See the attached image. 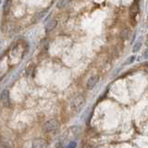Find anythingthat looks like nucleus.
Listing matches in <instances>:
<instances>
[{
    "mask_svg": "<svg viewBox=\"0 0 148 148\" xmlns=\"http://www.w3.org/2000/svg\"><path fill=\"white\" fill-rule=\"evenodd\" d=\"M85 105V97L82 95H78L71 101V109L73 112H80Z\"/></svg>",
    "mask_w": 148,
    "mask_h": 148,
    "instance_id": "obj_1",
    "label": "nucleus"
},
{
    "mask_svg": "<svg viewBox=\"0 0 148 148\" xmlns=\"http://www.w3.org/2000/svg\"><path fill=\"white\" fill-rule=\"evenodd\" d=\"M58 128H59V122L55 119H51L47 120V121L45 122L43 125V130L45 132H56L57 130H58Z\"/></svg>",
    "mask_w": 148,
    "mask_h": 148,
    "instance_id": "obj_2",
    "label": "nucleus"
},
{
    "mask_svg": "<svg viewBox=\"0 0 148 148\" xmlns=\"http://www.w3.org/2000/svg\"><path fill=\"white\" fill-rule=\"evenodd\" d=\"M99 81L98 75H92L86 82V88L87 90H92L96 86L97 82Z\"/></svg>",
    "mask_w": 148,
    "mask_h": 148,
    "instance_id": "obj_3",
    "label": "nucleus"
},
{
    "mask_svg": "<svg viewBox=\"0 0 148 148\" xmlns=\"http://www.w3.org/2000/svg\"><path fill=\"white\" fill-rule=\"evenodd\" d=\"M143 36H140L139 38L136 40V42L134 43L133 46H132V53L133 54H137L139 51L141 50L142 46H143Z\"/></svg>",
    "mask_w": 148,
    "mask_h": 148,
    "instance_id": "obj_4",
    "label": "nucleus"
},
{
    "mask_svg": "<svg viewBox=\"0 0 148 148\" xmlns=\"http://www.w3.org/2000/svg\"><path fill=\"white\" fill-rule=\"evenodd\" d=\"M47 146V143L45 140V139H35V140L32 142V147L34 148H42V147H46Z\"/></svg>",
    "mask_w": 148,
    "mask_h": 148,
    "instance_id": "obj_5",
    "label": "nucleus"
},
{
    "mask_svg": "<svg viewBox=\"0 0 148 148\" xmlns=\"http://www.w3.org/2000/svg\"><path fill=\"white\" fill-rule=\"evenodd\" d=\"M57 25H58L57 20H51L47 21V23H46V25H45V32H51L57 27Z\"/></svg>",
    "mask_w": 148,
    "mask_h": 148,
    "instance_id": "obj_6",
    "label": "nucleus"
},
{
    "mask_svg": "<svg viewBox=\"0 0 148 148\" xmlns=\"http://www.w3.org/2000/svg\"><path fill=\"white\" fill-rule=\"evenodd\" d=\"M71 0H58V2H57V8L58 9H63L65 8L66 7H68L69 3H71Z\"/></svg>",
    "mask_w": 148,
    "mask_h": 148,
    "instance_id": "obj_7",
    "label": "nucleus"
},
{
    "mask_svg": "<svg viewBox=\"0 0 148 148\" xmlns=\"http://www.w3.org/2000/svg\"><path fill=\"white\" fill-rule=\"evenodd\" d=\"M135 60H136V56H135V54H133V55L130 56V57H128L126 59H125V61L123 62L122 66H129V65L132 64Z\"/></svg>",
    "mask_w": 148,
    "mask_h": 148,
    "instance_id": "obj_8",
    "label": "nucleus"
},
{
    "mask_svg": "<svg viewBox=\"0 0 148 148\" xmlns=\"http://www.w3.org/2000/svg\"><path fill=\"white\" fill-rule=\"evenodd\" d=\"M9 96V92L8 89H5L1 92V94H0V100H7Z\"/></svg>",
    "mask_w": 148,
    "mask_h": 148,
    "instance_id": "obj_9",
    "label": "nucleus"
},
{
    "mask_svg": "<svg viewBox=\"0 0 148 148\" xmlns=\"http://www.w3.org/2000/svg\"><path fill=\"white\" fill-rule=\"evenodd\" d=\"M9 9H10V4H9L8 0V2L5 4V6H4V12L8 13L9 11Z\"/></svg>",
    "mask_w": 148,
    "mask_h": 148,
    "instance_id": "obj_10",
    "label": "nucleus"
},
{
    "mask_svg": "<svg viewBox=\"0 0 148 148\" xmlns=\"http://www.w3.org/2000/svg\"><path fill=\"white\" fill-rule=\"evenodd\" d=\"M76 146H77V143L74 142V141L69 142V145H67V147H69V148H74V147H76Z\"/></svg>",
    "mask_w": 148,
    "mask_h": 148,
    "instance_id": "obj_11",
    "label": "nucleus"
},
{
    "mask_svg": "<svg viewBox=\"0 0 148 148\" xmlns=\"http://www.w3.org/2000/svg\"><path fill=\"white\" fill-rule=\"evenodd\" d=\"M142 58L143 59H148V47H147V49H145V51H143Z\"/></svg>",
    "mask_w": 148,
    "mask_h": 148,
    "instance_id": "obj_12",
    "label": "nucleus"
},
{
    "mask_svg": "<svg viewBox=\"0 0 148 148\" xmlns=\"http://www.w3.org/2000/svg\"><path fill=\"white\" fill-rule=\"evenodd\" d=\"M145 45L146 47H148V37H147V38L145 40Z\"/></svg>",
    "mask_w": 148,
    "mask_h": 148,
    "instance_id": "obj_13",
    "label": "nucleus"
},
{
    "mask_svg": "<svg viewBox=\"0 0 148 148\" xmlns=\"http://www.w3.org/2000/svg\"><path fill=\"white\" fill-rule=\"evenodd\" d=\"M0 4H1V0H0Z\"/></svg>",
    "mask_w": 148,
    "mask_h": 148,
    "instance_id": "obj_14",
    "label": "nucleus"
}]
</instances>
